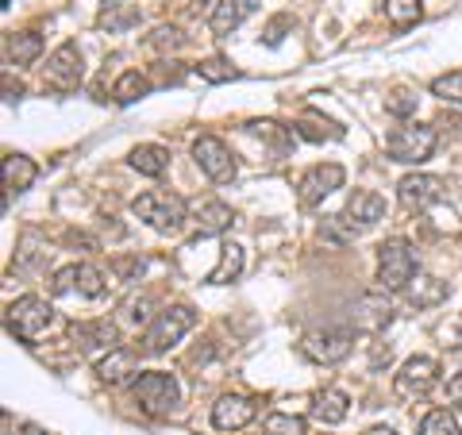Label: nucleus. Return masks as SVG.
I'll use <instances>...</instances> for the list:
<instances>
[{"mask_svg":"<svg viewBox=\"0 0 462 435\" xmlns=\"http://www.w3.org/2000/svg\"><path fill=\"white\" fill-rule=\"evenodd\" d=\"M132 212L139 216L143 224H151L158 236H178L189 220V208H185V200L178 193H139L132 200Z\"/></svg>","mask_w":462,"mask_h":435,"instance_id":"f257e3e1","label":"nucleus"},{"mask_svg":"<svg viewBox=\"0 0 462 435\" xmlns=\"http://www.w3.org/2000/svg\"><path fill=\"white\" fill-rule=\"evenodd\" d=\"M132 397L147 416H170L181 404V385L166 370H147V374H139L135 378Z\"/></svg>","mask_w":462,"mask_h":435,"instance_id":"f03ea898","label":"nucleus"},{"mask_svg":"<svg viewBox=\"0 0 462 435\" xmlns=\"http://www.w3.org/2000/svg\"><path fill=\"white\" fill-rule=\"evenodd\" d=\"M197 324V312L189 309V304H170V309H162L154 316V324L147 328V336H143V355H166L173 343H181L185 331H193Z\"/></svg>","mask_w":462,"mask_h":435,"instance_id":"7ed1b4c3","label":"nucleus"},{"mask_svg":"<svg viewBox=\"0 0 462 435\" xmlns=\"http://www.w3.org/2000/svg\"><path fill=\"white\" fill-rule=\"evenodd\" d=\"M416 278V251L409 239H389L378 246V285L385 293H397V289H409V282Z\"/></svg>","mask_w":462,"mask_h":435,"instance_id":"20e7f679","label":"nucleus"},{"mask_svg":"<svg viewBox=\"0 0 462 435\" xmlns=\"http://www.w3.org/2000/svg\"><path fill=\"white\" fill-rule=\"evenodd\" d=\"M385 151H389L393 162L420 166V162H428V158H431V151H436V127H428V124L397 127V132L385 139Z\"/></svg>","mask_w":462,"mask_h":435,"instance_id":"39448f33","label":"nucleus"},{"mask_svg":"<svg viewBox=\"0 0 462 435\" xmlns=\"http://www.w3.org/2000/svg\"><path fill=\"white\" fill-rule=\"evenodd\" d=\"M51 320H54V309L35 293L16 297L8 304V331L20 339H39L42 331L51 328Z\"/></svg>","mask_w":462,"mask_h":435,"instance_id":"423d86ee","label":"nucleus"},{"mask_svg":"<svg viewBox=\"0 0 462 435\" xmlns=\"http://www.w3.org/2000/svg\"><path fill=\"white\" fill-rule=\"evenodd\" d=\"M436 382H439V362L431 355H412L397 374L393 393L404 401H416V397H428L436 389Z\"/></svg>","mask_w":462,"mask_h":435,"instance_id":"0eeeda50","label":"nucleus"},{"mask_svg":"<svg viewBox=\"0 0 462 435\" xmlns=\"http://www.w3.org/2000/svg\"><path fill=\"white\" fill-rule=\"evenodd\" d=\"M193 158H197L200 173H208L212 181H220V185L236 181V158H231V151H227V143H224V139L200 135V139L193 143Z\"/></svg>","mask_w":462,"mask_h":435,"instance_id":"6e6552de","label":"nucleus"},{"mask_svg":"<svg viewBox=\"0 0 462 435\" xmlns=\"http://www.w3.org/2000/svg\"><path fill=\"white\" fill-rule=\"evenodd\" d=\"M351 343H355L351 331L324 328V331H309L305 343H300V351H305L312 362H320V366H336V362H343L351 355Z\"/></svg>","mask_w":462,"mask_h":435,"instance_id":"1a4fd4ad","label":"nucleus"},{"mask_svg":"<svg viewBox=\"0 0 462 435\" xmlns=\"http://www.w3.org/2000/svg\"><path fill=\"white\" fill-rule=\"evenodd\" d=\"M69 339H74L85 355L105 358L120 347V328L108 320H81V324H69Z\"/></svg>","mask_w":462,"mask_h":435,"instance_id":"9d476101","label":"nucleus"},{"mask_svg":"<svg viewBox=\"0 0 462 435\" xmlns=\"http://www.w3.org/2000/svg\"><path fill=\"white\" fill-rule=\"evenodd\" d=\"M397 193H401V205L409 212H424V208L443 200V181L431 178V173H409V178H401Z\"/></svg>","mask_w":462,"mask_h":435,"instance_id":"9b49d317","label":"nucleus"},{"mask_svg":"<svg viewBox=\"0 0 462 435\" xmlns=\"http://www.w3.org/2000/svg\"><path fill=\"white\" fill-rule=\"evenodd\" d=\"M382 216H385V197H382V193H374V190H355L339 220L351 227V231H366V227L378 224Z\"/></svg>","mask_w":462,"mask_h":435,"instance_id":"f8f14e48","label":"nucleus"},{"mask_svg":"<svg viewBox=\"0 0 462 435\" xmlns=\"http://www.w3.org/2000/svg\"><path fill=\"white\" fill-rule=\"evenodd\" d=\"M343 166H336V162H324V166H312V170H305V178H300V205H320V200L328 197V193H336L339 185H343Z\"/></svg>","mask_w":462,"mask_h":435,"instance_id":"ddd939ff","label":"nucleus"},{"mask_svg":"<svg viewBox=\"0 0 462 435\" xmlns=\"http://www.w3.org/2000/svg\"><path fill=\"white\" fill-rule=\"evenodd\" d=\"M254 420V401L251 397H239V393H227L212 404V428L216 431H239Z\"/></svg>","mask_w":462,"mask_h":435,"instance_id":"4468645a","label":"nucleus"},{"mask_svg":"<svg viewBox=\"0 0 462 435\" xmlns=\"http://www.w3.org/2000/svg\"><path fill=\"white\" fill-rule=\"evenodd\" d=\"M254 8H258V0H216V5H212V16H208L212 35H231L243 20L251 16Z\"/></svg>","mask_w":462,"mask_h":435,"instance_id":"2eb2a0df","label":"nucleus"},{"mask_svg":"<svg viewBox=\"0 0 462 435\" xmlns=\"http://www.w3.org/2000/svg\"><path fill=\"white\" fill-rule=\"evenodd\" d=\"M47 74L58 85H78L81 81V51H78V42H62V47L47 58Z\"/></svg>","mask_w":462,"mask_h":435,"instance_id":"dca6fc26","label":"nucleus"},{"mask_svg":"<svg viewBox=\"0 0 462 435\" xmlns=\"http://www.w3.org/2000/svg\"><path fill=\"white\" fill-rule=\"evenodd\" d=\"M132 374H135V355L124 351V347H116L112 355L97 358V378L105 382V385H124Z\"/></svg>","mask_w":462,"mask_h":435,"instance_id":"f3484780","label":"nucleus"},{"mask_svg":"<svg viewBox=\"0 0 462 435\" xmlns=\"http://www.w3.org/2000/svg\"><path fill=\"white\" fill-rule=\"evenodd\" d=\"M193 216H197L200 236H220V231H227L231 220H236V212H231L224 200H200Z\"/></svg>","mask_w":462,"mask_h":435,"instance_id":"a211bd4d","label":"nucleus"},{"mask_svg":"<svg viewBox=\"0 0 462 435\" xmlns=\"http://www.w3.org/2000/svg\"><path fill=\"white\" fill-rule=\"evenodd\" d=\"M35 178H39V170H35V162L27 154H5V193L32 190Z\"/></svg>","mask_w":462,"mask_h":435,"instance_id":"6ab92c4d","label":"nucleus"},{"mask_svg":"<svg viewBox=\"0 0 462 435\" xmlns=\"http://www.w3.org/2000/svg\"><path fill=\"white\" fill-rule=\"evenodd\" d=\"M346 412H351V397L343 393V389H324L320 397H316V404H312V416L320 420V424H343L346 420Z\"/></svg>","mask_w":462,"mask_h":435,"instance_id":"aec40b11","label":"nucleus"},{"mask_svg":"<svg viewBox=\"0 0 462 435\" xmlns=\"http://www.w3.org/2000/svg\"><path fill=\"white\" fill-rule=\"evenodd\" d=\"M132 166L143 173V178H162L170 170V151L158 147V143H139L132 151Z\"/></svg>","mask_w":462,"mask_h":435,"instance_id":"412c9836","label":"nucleus"},{"mask_svg":"<svg viewBox=\"0 0 462 435\" xmlns=\"http://www.w3.org/2000/svg\"><path fill=\"white\" fill-rule=\"evenodd\" d=\"M389 320H393V304H389L385 297H378V293H366L363 304L355 309V324H358V328L378 331V328H385Z\"/></svg>","mask_w":462,"mask_h":435,"instance_id":"4be33fe9","label":"nucleus"},{"mask_svg":"<svg viewBox=\"0 0 462 435\" xmlns=\"http://www.w3.org/2000/svg\"><path fill=\"white\" fill-rule=\"evenodd\" d=\"M243 266H247V255H243V246L239 243H224L220 246V266H216L208 273V285H227V282H236Z\"/></svg>","mask_w":462,"mask_h":435,"instance_id":"5701e85b","label":"nucleus"},{"mask_svg":"<svg viewBox=\"0 0 462 435\" xmlns=\"http://www.w3.org/2000/svg\"><path fill=\"white\" fill-rule=\"evenodd\" d=\"M154 89L147 74H139V69H127V74H120V81L112 85V97L116 105H135V100H143Z\"/></svg>","mask_w":462,"mask_h":435,"instance_id":"b1692460","label":"nucleus"},{"mask_svg":"<svg viewBox=\"0 0 462 435\" xmlns=\"http://www.w3.org/2000/svg\"><path fill=\"white\" fill-rule=\"evenodd\" d=\"M5 54H8V62H16V66L35 62V58L42 54V35H35V32L8 35V39H5Z\"/></svg>","mask_w":462,"mask_h":435,"instance_id":"393cba45","label":"nucleus"},{"mask_svg":"<svg viewBox=\"0 0 462 435\" xmlns=\"http://www.w3.org/2000/svg\"><path fill=\"white\" fill-rule=\"evenodd\" d=\"M100 27H108V32H127L132 23H139V8L124 5V0H105V8H100Z\"/></svg>","mask_w":462,"mask_h":435,"instance_id":"a878e982","label":"nucleus"},{"mask_svg":"<svg viewBox=\"0 0 462 435\" xmlns=\"http://www.w3.org/2000/svg\"><path fill=\"white\" fill-rule=\"evenodd\" d=\"M293 132L300 135V139H309V143H320V139H343V127L339 124H331V120H324V116H316V112H309L305 120H300Z\"/></svg>","mask_w":462,"mask_h":435,"instance_id":"bb28decb","label":"nucleus"},{"mask_svg":"<svg viewBox=\"0 0 462 435\" xmlns=\"http://www.w3.org/2000/svg\"><path fill=\"white\" fill-rule=\"evenodd\" d=\"M443 297H447V285L436 282V278H428V273H420L416 285L409 289V301L416 304V309H431V304H439Z\"/></svg>","mask_w":462,"mask_h":435,"instance_id":"cd10ccee","label":"nucleus"},{"mask_svg":"<svg viewBox=\"0 0 462 435\" xmlns=\"http://www.w3.org/2000/svg\"><path fill=\"white\" fill-rule=\"evenodd\" d=\"M416 435H462V428H458V420L447 409H431L420 420V431H416Z\"/></svg>","mask_w":462,"mask_h":435,"instance_id":"c85d7f7f","label":"nucleus"},{"mask_svg":"<svg viewBox=\"0 0 462 435\" xmlns=\"http://www.w3.org/2000/svg\"><path fill=\"white\" fill-rule=\"evenodd\" d=\"M385 16L397 27H409L424 16V8H420V0H385Z\"/></svg>","mask_w":462,"mask_h":435,"instance_id":"c756f323","label":"nucleus"},{"mask_svg":"<svg viewBox=\"0 0 462 435\" xmlns=\"http://www.w3.org/2000/svg\"><path fill=\"white\" fill-rule=\"evenodd\" d=\"M197 74L205 78V81H212V85H224V81H236L239 78V69L227 62V58H205V62L197 66Z\"/></svg>","mask_w":462,"mask_h":435,"instance_id":"7c9ffc66","label":"nucleus"},{"mask_svg":"<svg viewBox=\"0 0 462 435\" xmlns=\"http://www.w3.org/2000/svg\"><path fill=\"white\" fill-rule=\"evenodd\" d=\"M263 435H305V420L285 416V412H270L263 420Z\"/></svg>","mask_w":462,"mask_h":435,"instance_id":"2f4dec72","label":"nucleus"},{"mask_svg":"<svg viewBox=\"0 0 462 435\" xmlns=\"http://www.w3.org/2000/svg\"><path fill=\"white\" fill-rule=\"evenodd\" d=\"M431 97L451 100V105H462V69H451V74H439L431 81Z\"/></svg>","mask_w":462,"mask_h":435,"instance_id":"473e14b6","label":"nucleus"},{"mask_svg":"<svg viewBox=\"0 0 462 435\" xmlns=\"http://www.w3.org/2000/svg\"><path fill=\"white\" fill-rule=\"evenodd\" d=\"M78 293L89 297V301H97L100 293H105V273H100L93 263H81L78 266Z\"/></svg>","mask_w":462,"mask_h":435,"instance_id":"72a5a7b5","label":"nucleus"},{"mask_svg":"<svg viewBox=\"0 0 462 435\" xmlns=\"http://www.w3.org/2000/svg\"><path fill=\"white\" fill-rule=\"evenodd\" d=\"M120 312H124V324H132V328H143V324L151 328V324H154V320H151V301H147V297H132Z\"/></svg>","mask_w":462,"mask_h":435,"instance_id":"f704fd0d","label":"nucleus"},{"mask_svg":"<svg viewBox=\"0 0 462 435\" xmlns=\"http://www.w3.org/2000/svg\"><path fill=\"white\" fill-rule=\"evenodd\" d=\"M385 112H389V116H412V112H416V93L393 89V93L385 97Z\"/></svg>","mask_w":462,"mask_h":435,"instance_id":"c9c22d12","label":"nucleus"},{"mask_svg":"<svg viewBox=\"0 0 462 435\" xmlns=\"http://www.w3.org/2000/svg\"><path fill=\"white\" fill-rule=\"evenodd\" d=\"M185 42V35L178 32V27H158V32L151 35V47L154 51H178Z\"/></svg>","mask_w":462,"mask_h":435,"instance_id":"e433bc0d","label":"nucleus"},{"mask_svg":"<svg viewBox=\"0 0 462 435\" xmlns=\"http://www.w3.org/2000/svg\"><path fill=\"white\" fill-rule=\"evenodd\" d=\"M74 285H78V266H66V270H58V273H54V293H58V297L69 293Z\"/></svg>","mask_w":462,"mask_h":435,"instance_id":"4c0bfd02","label":"nucleus"},{"mask_svg":"<svg viewBox=\"0 0 462 435\" xmlns=\"http://www.w3.org/2000/svg\"><path fill=\"white\" fill-rule=\"evenodd\" d=\"M447 404H462V374L447 382Z\"/></svg>","mask_w":462,"mask_h":435,"instance_id":"58836bf2","label":"nucleus"},{"mask_svg":"<svg viewBox=\"0 0 462 435\" xmlns=\"http://www.w3.org/2000/svg\"><path fill=\"white\" fill-rule=\"evenodd\" d=\"M363 435H397L393 428H389V424H378V428H366Z\"/></svg>","mask_w":462,"mask_h":435,"instance_id":"ea45409f","label":"nucleus"},{"mask_svg":"<svg viewBox=\"0 0 462 435\" xmlns=\"http://www.w3.org/2000/svg\"><path fill=\"white\" fill-rule=\"evenodd\" d=\"M23 435H47V431H42L39 424H23Z\"/></svg>","mask_w":462,"mask_h":435,"instance_id":"a19ab883","label":"nucleus"}]
</instances>
